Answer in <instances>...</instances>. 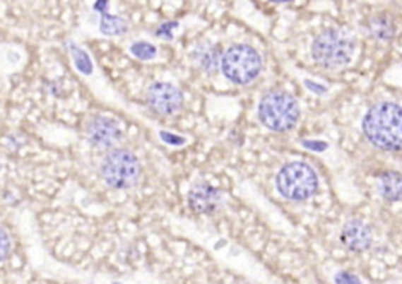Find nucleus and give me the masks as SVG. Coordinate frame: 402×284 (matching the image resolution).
<instances>
[{"instance_id": "obj_1", "label": "nucleus", "mask_w": 402, "mask_h": 284, "mask_svg": "<svg viewBox=\"0 0 402 284\" xmlns=\"http://www.w3.org/2000/svg\"><path fill=\"white\" fill-rule=\"evenodd\" d=\"M365 136L371 143L385 151L402 149V107L393 102H380L366 113Z\"/></svg>"}, {"instance_id": "obj_2", "label": "nucleus", "mask_w": 402, "mask_h": 284, "mask_svg": "<svg viewBox=\"0 0 402 284\" xmlns=\"http://www.w3.org/2000/svg\"><path fill=\"white\" fill-rule=\"evenodd\" d=\"M354 49V38L348 32L340 28H329L317 35L313 41L312 55L314 61L324 68H340L350 61Z\"/></svg>"}, {"instance_id": "obj_3", "label": "nucleus", "mask_w": 402, "mask_h": 284, "mask_svg": "<svg viewBox=\"0 0 402 284\" xmlns=\"http://www.w3.org/2000/svg\"><path fill=\"white\" fill-rule=\"evenodd\" d=\"M258 115L261 123L272 131L285 132L297 123L300 110L295 99L285 91H272L259 102Z\"/></svg>"}, {"instance_id": "obj_4", "label": "nucleus", "mask_w": 402, "mask_h": 284, "mask_svg": "<svg viewBox=\"0 0 402 284\" xmlns=\"http://www.w3.org/2000/svg\"><path fill=\"white\" fill-rule=\"evenodd\" d=\"M277 189L288 200H307L316 194L317 174L308 163L291 162L277 174Z\"/></svg>"}, {"instance_id": "obj_5", "label": "nucleus", "mask_w": 402, "mask_h": 284, "mask_svg": "<svg viewBox=\"0 0 402 284\" xmlns=\"http://www.w3.org/2000/svg\"><path fill=\"white\" fill-rule=\"evenodd\" d=\"M102 179L114 189H131L140 176V163L126 149H114L105 155L101 165Z\"/></svg>"}, {"instance_id": "obj_6", "label": "nucleus", "mask_w": 402, "mask_h": 284, "mask_svg": "<svg viewBox=\"0 0 402 284\" xmlns=\"http://www.w3.org/2000/svg\"><path fill=\"white\" fill-rule=\"evenodd\" d=\"M220 66L225 77L231 82L249 83L259 74L261 57L250 46L236 45L223 54Z\"/></svg>"}, {"instance_id": "obj_7", "label": "nucleus", "mask_w": 402, "mask_h": 284, "mask_svg": "<svg viewBox=\"0 0 402 284\" xmlns=\"http://www.w3.org/2000/svg\"><path fill=\"white\" fill-rule=\"evenodd\" d=\"M182 101L184 96L172 83L158 82L148 90V104L159 115H173L182 107Z\"/></svg>"}, {"instance_id": "obj_8", "label": "nucleus", "mask_w": 402, "mask_h": 284, "mask_svg": "<svg viewBox=\"0 0 402 284\" xmlns=\"http://www.w3.org/2000/svg\"><path fill=\"white\" fill-rule=\"evenodd\" d=\"M87 137L93 145L114 146L122 138V129L114 119L96 117L90 119L87 126Z\"/></svg>"}, {"instance_id": "obj_9", "label": "nucleus", "mask_w": 402, "mask_h": 284, "mask_svg": "<svg viewBox=\"0 0 402 284\" xmlns=\"http://www.w3.org/2000/svg\"><path fill=\"white\" fill-rule=\"evenodd\" d=\"M187 201L192 211L199 212V214H211V212L217 209L218 203H220V191L211 187L209 184H195L189 190Z\"/></svg>"}, {"instance_id": "obj_10", "label": "nucleus", "mask_w": 402, "mask_h": 284, "mask_svg": "<svg viewBox=\"0 0 402 284\" xmlns=\"http://www.w3.org/2000/svg\"><path fill=\"white\" fill-rule=\"evenodd\" d=\"M341 240L352 252H365L371 245V230L360 220H350L343 228Z\"/></svg>"}, {"instance_id": "obj_11", "label": "nucleus", "mask_w": 402, "mask_h": 284, "mask_svg": "<svg viewBox=\"0 0 402 284\" xmlns=\"http://www.w3.org/2000/svg\"><path fill=\"white\" fill-rule=\"evenodd\" d=\"M380 194L388 201L402 200V174L398 172H386L380 177Z\"/></svg>"}, {"instance_id": "obj_12", "label": "nucleus", "mask_w": 402, "mask_h": 284, "mask_svg": "<svg viewBox=\"0 0 402 284\" xmlns=\"http://www.w3.org/2000/svg\"><path fill=\"white\" fill-rule=\"evenodd\" d=\"M101 32L104 35H109V37H118V35H123L128 32V24L126 20L119 16H112V14H102L101 24H100Z\"/></svg>"}, {"instance_id": "obj_13", "label": "nucleus", "mask_w": 402, "mask_h": 284, "mask_svg": "<svg viewBox=\"0 0 402 284\" xmlns=\"http://www.w3.org/2000/svg\"><path fill=\"white\" fill-rule=\"evenodd\" d=\"M196 59L200 61V66L204 68L206 71H213L217 68L218 65V60L220 59V55H218V51L214 47H201L199 49V52H196Z\"/></svg>"}, {"instance_id": "obj_14", "label": "nucleus", "mask_w": 402, "mask_h": 284, "mask_svg": "<svg viewBox=\"0 0 402 284\" xmlns=\"http://www.w3.org/2000/svg\"><path fill=\"white\" fill-rule=\"evenodd\" d=\"M71 52L74 57V63L77 69L81 71L83 74H90L91 71H93V66H91V61H90V57L87 52H83L82 49H79L77 46L71 47Z\"/></svg>"}, {"instance_id": "obj_15", "label": "nucleus", "mask_w": 402, "mask_h": 284, "mask_svg": "<svg viewBox=\"0 0 402 284\" xmlns=\"http://www.w3.org/2000/svg\"><path fill=\"white\" fill-rule=\"evenodd\" d=\"M131 52L140 60H151L158 54L156 47H154L153 45H150V42H145V41L136 42V45H132Z\"/></svg>"}, {"instance_id": "obj_16", "label": "nucleus", "mask_w": 402, "mask_h": 284, "mask_svg": "<svg viewBox=\"0 0 402 284\" xmlns=\"http://www.w3.org/2000/svg\"><path fill=\"white\" fill-rule=\"evenodd\" d=\"M178 27V23H164L162 25H159V28L156 30V35L160 38H167V40H172V33H173V28Z\"/></svg>"}, {"instance_id": "obj_17", "label": "nucleus", "mask_w": 402, "mask_h": 284, "mask_svg": "<svg viewBox=\"0 0 402 284\" xmlns=\"http://www.w3.org/2000/svg\"><path fill=\"white\" fill-rule=\"evenodd\" d=\"M160 137L164 141H167V143H170V145H182L184 143V138H181V137H175L173 134H168V132H160Z\"/></svg>"}, {"instance_id": "obj_18", "label": "nucleus", "mask_w": 402, "mask_h": 284, "mask_svg": "<svg viewBox=\"0 0 402 284\" xmlns=\"http://www.w3.org/2000/svg\"><path fill=\"white\" fill-rule=\"evenodd\" d=\"M303 146H307L309 149H316V151H322V149L327 148V145L322 143V141H303Z\"/></svg>"}, {"instance_id": "obj_19", "label": "nucleus", "mask_w": 402, "mask_h": 284, "mask_svg": "<svg viewBox=\"0 0 402 284\" xmlns=\"http://www.w3.org/2000/svg\"><path fill=\"white\" fill-rule=\"evenodd\" d=\"M8 247H10L8 234H6L5 231H2V259H5L6 254H8Z\"/></svg>"}, {"instance_id": "obj_20", "label": "nucleus", "mask_w": 402, "mask_h": 284, "mask_svg": "<svg viewBox=\"0 0 402 284\" xmlns=\"http://www.w3.org/2000/svg\"><path fill=\"white\" fill-rule=\"evenodd\" d=\"M107 6H109V0H96V4H95V10L104 14L105 11H107Z\"/></svg>"}, {"instance_id": "obj_21", "label": "nucleus", "mask_w": 402, "mask_h": 284, "mask_svg": "<svg viewBox=\"0 0 402 284\" xmlns=\"http://www.w3.org/2000/svg\"><path fill=\"white\" fill-rule=\"evenodd\" d=\"M336 281H340V283H341V281H358V278H354V276H352V278H350V276H341V275H340V276H338V278H336Z\"/></svg>"}, {"instance_id": "obj_22", "label": "nucleus", "mask_w": 402, "mask_h": 284, "mask_svg": "<svg viewBox=\"0 0 402 284\" xmlns=\"http://www.w3.org/2000/svg\"><path fill=\"white\" fill-rule=\"evenodd\" d=\"M307 85H308V87H309V88H312V90H316V91H319V93H322V91H326V88H317V87H316V83H312V82H307Z\"/></svg>"}, {"instance_id": "obj_23", "label": "nucleus", "mask_w": 402, "mask_h": 284, "mask_svg": "<svg viewBox=\"0 0 402 284\" xmlns=\"http://www.w3.org/2000/svg\"><path fill=\"white\" fill-rule=\"evenodd\" d=\"M271 2H275V4H286V2H291V0H271Z\"/></svg>"}]
</instances>
